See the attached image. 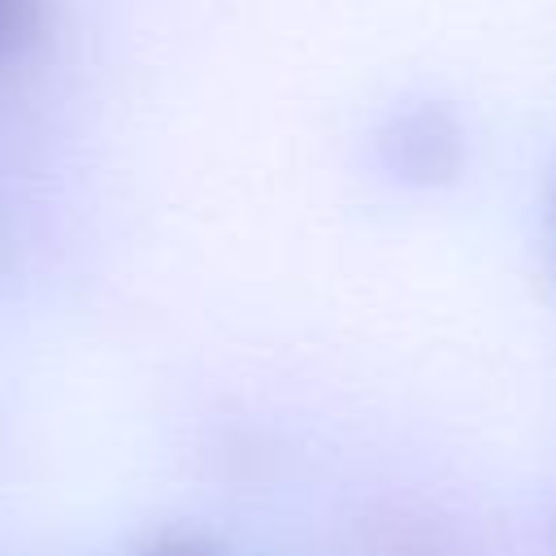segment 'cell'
<instances>
[{
  "mask_svg": "<svg viewBox=\"0 0 556 556\" xmlns=\"http://www.w3.org/2000/svg\"><path fill=\"white\" fill-rule=\"evenodd\" d=\"M143 556H217V552H208V547L195 543V539H161V543H152Z\"/></svg>",
  "mask_w": 556,
  "mask_h": 556,
  "instance_id": "obj_2",
  "label": "cell"
},
{
  "mask_svg": "<svg viewBox=\"0 0 556 556\" xmlns=\"http://www.w3.org/2000/svg\"><path fill=\"white\" fill-rule=\"evenodd\" d=\"M552 547H556V517H552Z\"/></svg>",
  "mask_w": 556,
  "mask_h": 556,
  "instance_id": "obj_3",
  "label": "cell"
},
{
  "mask_svg": "<svg viewBox=\"0 0 556 556\" xmlns=\"http://www.w3.org/2000/svg\"><path fill=\"white\" fill-rule=\"evenodd\" d=\"M39 0H0V61H9L35 30Z\"/></svg>",
  "mask_w": 556,
  "mask_h": 556,
  "instance_id": "obj_1",
  "label": "cell"
}]
</instances>
